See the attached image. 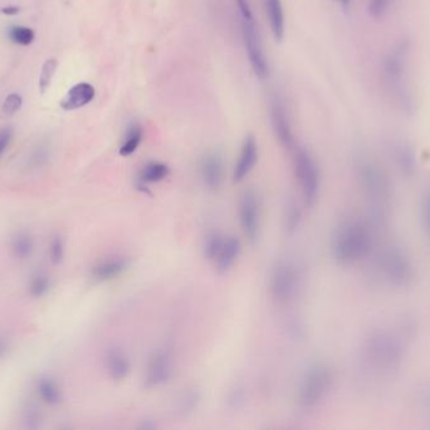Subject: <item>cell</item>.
<instances>
[{"instance_id": "obj_1", "label": "cell", "mask_w": 430, "mask_h": 430, "mask_svg": "<svg viewBox=\"0 0 430 430\" xmlns=\"http://www.w3.org/2000/svg\"><path fill=\"white\" fill-rule=\"evenodd\" d=\"M332 382L330 368L324 363H315L306 371L297 392L299 406L303 410H312L324 401Z\"/></svg>"}, {"instance_id": "obj_2", "label": "cell", "mask_w": 430, "mask_h": 430, "mask_svg": "<svg viewBox=\"0 0 430 430\" xmlns=\"http://www.w3.org/2000/svg\"><path fill=\"white\" fill-rule=\"evenodd\" d=\"M366 236L361 226L355 222H343L335 230L331 240V250L338 263H350L361 255Z\"/></svg>"}, {"instance_id": "obj_3", "label": "cell", "mask_w": 430, "mask_h": 430, "mask_svg": "<svg viewBox=\"0 0 430 430\" xmlns=\"http://www.w3.org/2000/svg\"><path fill=\"white\" fill-rule=\"evenodd\" d=\"M294 172L303 201L308 207H313L320 193L321 177L316 159L306 148H299L294 153Z\"/></svg>"}, {"instance_id": "obj_4", "label": "cell", "mask_w": 430, "mask_h": 430, "mask_svg": "<svg viewBox=\"0 0 430 430\" xmlns=\"http://www.w3.org/2000/svg\"><path fill=\"white\" fill-rule=\"evenodd\" d=\"M299 272L291 260L282 259L275 263L269 277V291L277 303L292 300L299 288Z\"/></svg>"}, {"instance_id": "obj_5", "label": "cell", "mask_w": 430, "mask_h": 430, "mask_svg": "<svg viewBox=\"0 0 430 430\" xmlns=\"http://www.w3.org/2000/svg\"><path fill=\"white\" fill-rule=\"evenodd\" d=\"M239 223L244 236L256 244L261 236V200L256 190H244L239 201Z\"/></svg>"}, {"instance_id": "obj_6", "label": "cell", "mask_w": 430, "mask_h": 430, "mask_svg": "<svg viewBox=\"0 0 430 430\" xmlns=\"http://www.w3.org/2000/svg\"><path fill=\"white\" fill-rule=\"evenodd\" d=\"M242 31H243L244 46L248 55L250 66L259 78H267L269 75L268 62L263 51L262 42L259 32L257 29L253 18H242Z\"/></svg>"}, {"instance_id": "obj_7", "label": "cell", "mask_w": 430, "mask_h": 430, "mask_svg": "<svg viewBox=\"0 0 430 430\" xmlns=\"http://www.w3.org/2000/svg\"><path fill=\"white\" fill-rule=\"evenodd\" d=\"M409 55V43L403 42L396 46L394 50L389 52L387 57L382 61V74L389 85L398 91V95L401 99V94L404 92L406 96V88H403L406 80V61Z\"/></svg>"}, {"instance_id": "obj_8", "label": "cell", "mask_w": 430, "mask_h": 430, "mask_svg": "<svg viewBox=\"0 0 430 430\" xmlns=\"http://www.w3.org/2000/svg\"><path fill=\"white\" fill-rule=\"evenodd\" d=\"M174 373V359L168 348L156 349L150 357L146 367L145 385L149 389H157L166 385Z\"/></svg>"}, {"instance_id": "obj_9", "label": "cell", "mask_w": 430, "mask_h": 430, "mask_svg": "<svg viewBox=\"0 0 430 430\" xmlns=\"http://www.w3.org/2000/svg\"><path fill=\"white\" fill-rule=\"evenodd\" d=\"M200 176L209 190H217L224 182V159L219 151L206 152L200 160Z\"/></svg>"}, {"instance_id": "obj_10", "label": "cell", "mask_w": 430, "mask_h": 430, "mask_svg": "<svg viewBox=\"0 0 430 430\" xmlns=\"http://www.w3.org/2000/svg\"><path fill=\"white\" fill-rule=\"evenodd\" d=\"M271 124L278 141L285 148H292V129L287 114V109L280 95H273L271 100Z\"/></svg>"}, {"instance_id": "obj_11", "label": "cell", "mask_w": 430, "mask_h": 430, "mask_svg": "<svg viewBox=\"0 0 430 430\" xmlns=\"http://www.w3.org/2000/svg\"><path fill=\"white\" fill-rule=\"evenodd\" d=\"M258 162V146L255 137L248 135L244 139L241 153L238 157L237 165L233 171V181L236 183L243 182L245 178L250 176V172L255 169Z\"/></svg>"}, {"instance_id": "obj_12", "label": "cell", "mask_w": 430, "mask_h": 430, "mask_svg": "<svg viewBox=\"0 0 430 430\" xmlns=\"http://www.w3.org/2000/svg\"><path fill=\"white\" fill-rule=\"evenodd\" d=\"M105 367L110 379L120 382L127 379L131 371V361L122 348L111 346L105 354Z\"/></svg>"}, {"instance_id": "obj_13", "label": "cell", "mask_w": 430, "mask_h": 430, "mask_svg": "<svg viewBox=\"0 0 430 430\" xmlns=\"http://www.w3.org/2000/svg\"><path fill=\"white\" fill-rule=\"evenodd\" d=\"M130 266V260L125 256H111L101 260L91 269V277L96 282H107L117 278Z\"/></svg>"}, {"instance_id": "obj_14", "label": "cell", "mask_w": 430, "mask_h": 430, "mask_svg": "<svg viewBox=\"0 0 430 430\" xmlns=\"http://www.w3.org/2000/svg\"><path fill=\"white\" fill-rule=\"evenodd\" d=\"M242 251V242L237 236L227 235L223 247L220 249L215 260L213 261L215 265V270L219 274H225L229 272L234 264L237 263L238 258Z\"/></svg>"}, {"instance_id": "obj_15", "label": "cell", "mask_w": 430, "mask_h": 430, "mask_svg": "<svg viewBox=\"0 0 430 430\" xmlns=\"http://www.w3.org/2000/svg\"><path fill=\"white\" fill-rule=\"evenodd\" d=\"M94 96H96V90L91 83H77L72 89H69V92L63 97L61 108L66 111L83 108L94 100Z\"/></svg>"}, {"instance_id": "obj_16", "label": "cell", "mask_w": 430, "mask_h": 430, "mask_svg": "<svg viewBox=\"0 0 430 430\" xmlns=\"http://www.w3.org/2000/svg\"><path fill=\"white\" fill-rule=\"evenodd\" d=\"M264 4L272 36L277 42H282L285 37V13L282 0H264Z\"/></svg>"}, {"instance_id": "obj_17", "label": "cell", "mask_w": 430, "mask_h": 430, "mask_svg": "<svg viewBox=\"0 0 430 430\" xmlns=\"http://www.w3.org/2000/svg\"><path fill=\"white\" fill-rule=\"evenodd\" d=\"M170 174V168L164 162H149L143 165V169L138 173V184L146 187L148 184L159 183L166 179Z\"/></svg>"}, {"instance_id": "obj_18", "label": "cell", "mask_w": 430, "mask_h": 430, "mask_svg": "<svg viewBox=\"0 0 430 430\" xmlns=\"http://www.w3.org/2000/svg\"><path fill=\"white\" fill-rule=\"evenodd\" d=\"M37 392L39 398L50 406H57L62 403V390L50 376H43L38 380Z\"/></svg>"}, {"instance_id": "obj_19", "label": "cell", "mask_w": 430, "mask_h": 430, "mask_svg": "<svg viewBox=\"0 0 430 430\" xmlns=\"http://www.w3.org/2000/svg\"><path fill=\"white\" fill-rule=\"evenodd\" d=\"M143 139V127L138 123H132L126 130L125 138L120 146V155L130 157L136 152Z\"/></svg>"}, {"instance_id": "obj_20", "label": "cell", "mask_w": 430, "mask_h": 430, "mask_svg": "<svg viewBox=\"0 0 430 430\" xmlns=\"http://www.w3.org/2000/svg\"><path fill=\"white\" fill-rule=\"evenodd\" d=\"M200 392L196 389H187L175 398V411L179 415H189L198 409Z\"/></svg>"}, {"instance_id": "obj_21", "label": "cell", "mask_w": 430, "mask_h": 430, "mask_svg": "<svg viewBox=\"0 0 430 430\" xmlns=\"http://www.w3.org/2000/svg\"><path fill=\"white\" fill-rule=\"evenodd\" d=\"M33 249H34V241L28 233L20 231L13 236L12 251L17 259H28L33 253Z\"/></svg>"}, {"instance_id": "obj_22", "label": "cell", "mask_w": 430, "mask_h": 430, "mask_svg": "<svg viewBox=\"0 0 430 430\" xmlns=\"http://www.w3.org/2000/svg\"><path fill=\"white\" fill-rule=\"evenodd\" d=\"M227 235L222 234L219 231H212L206 235L204 245H203V253L204 258L209 261H214L218 255L220 249L223 247Z\"/></svg>"}, {"instance_id": "obj_23", "label": "cell", "mask_w": 430, "mask_h": 430, "mask_svg": "<svg viewBox=\"0 0 430 430\" xmlns=\"http://www.w3.org/2000/svg\"><path fill=\"white\" fill-rule=\"evenodd\" d=\"M50 289V279L45 274H37L31 278L28 291L33 298H42Z\"/></svg>"}, {"instance_id": "obj_24", "label": "cell", "mask_w": 430, "mask_h": 430, "mask_svg": "<svg viewBox=\"0 0 430 430\" xmlns=\"http://www.w3.org/2000/svg\"><path fill=\"white\" fill-rule=\"evenodd\" d=\"M57 66H58V64H57L56 60H53V58L44 62L41 76H39V89L42 91V94H44L47 89L50 88L52 78L56 74Z\"/></svg>"}, {"instance_id": "obj_25", "label": "cell", "mask_w": 430, "mask_h": 430, "mask_svg": "<svg viewBox=\"0 0 430 430\" xmlns=\"http://www.w3.org/2000/svg\"><path fill=\"white\" fill-rule=\"evenodd\" d=\"M301 223V209L296 203L291 201L287 204L286 209V222L285 226L288 233H294L299 228Z\"/></svg>"}, {"instance_id": "obj_26", "label": "cell", "mask_w": 430, "mask_h": 430, "mask_svg": "<svg viewBox=\"0 0 430 430\" xmlns=\"http://www.w3.org/2000/svg\"><path fill=\"white\" fill-rule=\"evenodd\" d=\"M394 0H368V12L371 18L380 20L389 12Z\"/></svg>"}, {"instance_id": "obj_27", "label": "cell", "mask_w": 430, "mask_h": 430, "mask_svg": "<svg viewBox=\"0 0 430 430\" xmlns=\"http://www.w3.org/2000/svg\"><path fill=\"white\" fill-rule=\"evenodd\" d=\"M10 39L17 45H31L34 41V32L27 27H14L10 31Z\"/></svg>"}, {"instance_id": "obj_28", "label": "cell", "mask_w": 430, "mask_h": 430, "mask_svg": "<svg viewBox=\"0 0 430 430\" xmlns=\"http://www.w3.org/2000/svg\"><path fill=\"white\" fill-rule=\"evenodd\" d=\"M23 422L28 429H36L41 423V414L36 405L28 404L23 411Z\"/></svg>"}, {"instance_id": "obj_29", "label": "cell", "mask_w": 430, "mask_h": 430, "mask_svg": "<svg viewBox=\"0 0 430 430\" xmlns=\"http://www.w3.org/2000/svg\"><path fill=\"white\" fill-rule=\"evenodd\" d=\"M64 258V241L56 236L50 245V259L55 265H58L62 263Z\"/></svg>"}, {"instance_id": "obj_30", "label": "cell", "mask_w": 430, "mask_h": 430, "mask_svg": "<svg viewBox=\"0 0 430 430\" xmlns=\"http://www.w3.org/2000/svg\"><path fill=\"white\" fill-rule=\"evenodd\" d=\"M22 102H23V100L18 94H10L3 104V111L6 115H13L22 108Z\"/></svg>"}, {"instance_id": "obj_31", "label": "cell", "mask_w": 430, "mask_h": 430, "mask_svg": "<svg viewBox=\"0 0 430 430\" xmlns=\"http://www.w3.org/2000/svg\"><path fill=\"white\" fill-rule=\"evenodd\" d=\"M238 9L242 18H253L252 17V11H250V1L248 0H237Z\"/></svg>"}, {"instance_id": "obj_32", "label": "cell", "mask_w": 430, "mask_h": 430, "mask_svg": "<svg viewBox=\"0 0 430 430\" xmlns=\"http://www.w3.org/2000/svg\"><path fill=\"white\" fill-rule=\"evenodd\" d=\"M231 394V395H229V398H228V401H229V404H231V406L238 408V405L243 403V394H242V390L236 387Z\"/></svg>"}, {"instance_id": "obj_33", "label": "cell", "mask_w": 430, "mask_h": 430, "mask_svg": "<svg viewBox=\"0 0 430 430\" xmlns=\"http://www.w3.org/2000/svg\"><path fill=\"white\" fill-rule=\"evenodd\" d=\"M10 139H12L10 130H3L0 133V155L6 151V146L10 143Z\"/></svg>"}, {"instance_id": "obj_34", "label": "cell", "mask_w": 430, "mask_h": 430, "mask_svg": "<svg viewBox=\"0 0 430 430\" xmlns=\"http://www.w3.org/2000/svg\"><path fill=\"white\" fill-rule=\"evenodd\" d=\"M8 351H9V343L4 337H0V359H3Z\"/></svg>"}, {"instance_id": "obj_35", "label": "cell", "mask_w": 430, "mask_h": 430, "mask_svg": "<svg viewBox=\"0 0 430 430\" xmlns=\"http://www.w3.org/2000/svg\"><path fill=\"white\" fill-rule=\"evenodd\" d=\"M1 12L6 15H15V14H18L19 9L15 7L4 8Z\"/></svg>"}, {"instance_id": "obj_36", "label": "cell", "mask_w": 430, "mask_h": 430, "mask_svg": "<svg viewBox=\"0 0 430 430\" xmlns=\"http://www.w3.org/2000/svg\"><path fill=\"white\" fill-rule=\"evenodd\" d=\"M336 1L345 9H347L350 7V4H351V0H336Z\"/></svg>"}]
</instances>
